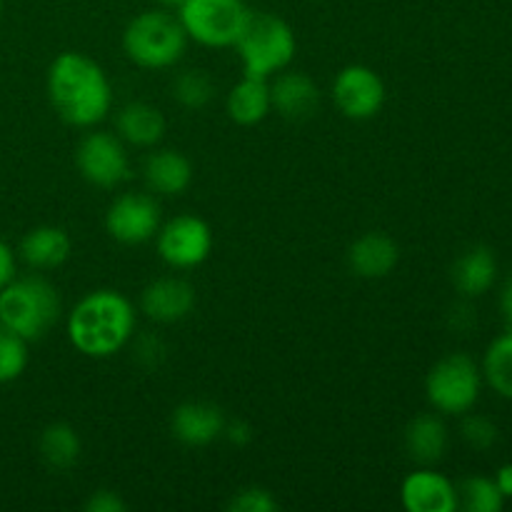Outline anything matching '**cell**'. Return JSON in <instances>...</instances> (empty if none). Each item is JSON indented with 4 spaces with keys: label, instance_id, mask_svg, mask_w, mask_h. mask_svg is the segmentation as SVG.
<instances>
[{
    "label": "cell",
    "instance_id": "6da1fadb",
    "mask_svg": "<svg viewBox=\"0 0 512 512\" xmlns=\"http://www.w3.org/2000/svg\"><path fill=\"white\" fill-rule=\"evenodd\" d=\"M45 90L55 115L73 128H95L113 110V85L103 65L78 50L50 63Z\"/></svg>",
    "mask_w": 512,
    "mask_h": 512
},
{
    "label": "cell",
    "instance_id": "7a4b0ae2",
    "mask_svg": "<svg viewBox=\"0 0 512 512\" xmlns=\"http://www.w3.org/2000/svg\"><path fill=\"white\" fill-rule=\"evenodd\" d=\"M138 328V313L130 298L110 288L83 295L68 313V340L85 358L103 360L128 348Z\"/></svg>",
    "mask_w": 512,
    "mask_h": 512
},
{
    "label": "cell",
    "instance_id": "3957f363",
    "mask_svg": "<svg viewBox=\"0 0 512 512\" xmlns=\"http://www.w3.org/2000/svg\"><path fill=\"white\" fill-rule=\"evenodd\" d=\"M63 315L58 288L43 275H15L0 290V328L20 335L23 340L45 338Z\"/></svg>",
    "mask_w": 512,
    "mask_h": 512
},
{
    "label": "cell",
    "instance_id": "277c9868",
    "mask_svg": "<svg viewBox=\"0 0 512 512\" xmlns=\"http://www.w3.org/2000/svg\"><path fill=\"white\" fill-rule=\"evenodd\" d=\"M190 38L175 10L150 8L135 15L123 30V50L143 70H165L180 63Z\"/></svg>",
    "mask_w": 512,
    "mask_h": 512
},
{
    "label": "cell",
    "instance_id": "5b68a950",
    "mask_svg": "<svg viewBox=\"0 0 512 512\" xmlns=\"http://www.w3.org/2000/svg\"><path fill=\"white\" fill-rule=\"evenodd\" d=\"M243 63V75L270 80L290 68L298 53V38L288 20L275 13H250L233 45Z\"/></svg>",
    "mask_w": 512,
    "mask_h": 512
},
{
    "label": "cell",
    "instance_id": "8992f818",
    "mask_svg": "<svg viewBox=\"0 0 512 512\" xmlns=\"http://www.w3.org/2000/svg\"><path fill=\"white\" fill-rule=\"evenodd\" d=\"M483 390V370L468 353H450L440 358L425 378V398L440 415L460 418L475 408Z\"/></svg>",
    "mask_w": 512,
    "mask_h": 512
},
{
    "label": "cell",
    "instance_id": "52a82bcc",
    "mask_svg": "<svg viewBox=\"0 0 512 512\" xmlns=\"http://www.w3.org/2000/svg\"><path fill=\"white\" fill-rule=\"evenodd\" d=\"M250 13L248 0H185L178 18L195 43L205 48H233Z\"/></svg>",
    "mask_w": 512,
    "mask_h": 512
},
{
    "label": "cell",
    "instance_id": "ba28073f",
    "mask_svg": "<svg viewBox=\"0 0 512 512\" xmlns=\"http://www.w3.org/2000/svg\"><path fill=\"white\" fill-rule=\"evenodd\" d=\"M75 168L80 178L95 188H118L130 178L128 145L118 138V133L90 130L75 148Z\"/></svg>",
    "mask_w": 512,
    "mask_h": 512
},
{
    "label": "cell",
    "instance_id": "9c48e42d",
    "mask_svg": "<svg viewBox=\"0 0 512 512\" xmlns=\"http://www.w3.org/2000/svg\"><path fill=\"white\" fill-rule=\"evenodd\" d=\"M160 260L173 270H193L213 253V230L198 215H175L155 235Z\"/></svg>",
    "mask_w": 512,
    "mask_h": 512
},
{
    "label": "cell",
    "instance_id": "30bf717a",
    "mask_svg": "<svg viewBox=\"0 0 512 512\" xmlns=\"http://www.w3.org/2000/svg\"><path fill=\"white\" fill-rule=\"evenodd\" d=\"M163 215L160 203L150 193H123L110 203L105 213V230L120 245H143L155 240Z\"/></svg>",
    "mask_w": 512,
    "mask_h": 512
},
{
    "label": "cell",
    "instance_id": "8fae6325",
    "mask_svg": "<svg viewBox=\"0 0 512 512\" xmlns=\"http://www.w3.org/2000/svg\"><path fill=\"white\" fill-rule=\"evenodd\" d=\"M333 103L345 118L370 120L383 110L385 105V83L378 70L370 65H345L333 80Z\"/></svg>",
    "mask_w": 512,
    "mask_h": 512
},
{
    "label": "cell",
    "instance_id": "7c38bea8",
    "mask_svg": "<svg viewBox=\"0 0 512 512\" xmlns=\"http://www.w3.org/2000/svg\"><path fill=\"white\" fill-rule=\"evenodd\" d=\"M195 288L178 275H165L148 283L140 293V313L158 325H173L195 308Z\"/></svg>",
    "mask_w": 512,
    "mask_h": 512
},
{
    "label": "cell",
    "instance_id": "4fadbf2b",
    "mask_svg": "<svg viewBox=\"0 0 512 512\" xmlns=\"http://www.w3.org/2000/svg\"><path fill=\"white\" fill-rule=\"evenodd\" d=\"M225 423L228 418L220 405L208 400H188L170 415V433L185 448H208L223 438Z\"/></svg>",
    "mask_w": 512,
    "mask_h": 512
},
{
    "label": "cell",
    "instance_id": "5bb4252c",
    "mask_svg": "<svg viewBox=\"0 0 512 512\" xmlns=\"http://www.w3.org/2000/svg\"><path fill=\"white\" fill-rule=\"evenodd\" d=\"M400 503L408 512H455L458 510V485L448 475L420 465L400 485Z\"/></svg>",
    "mask_w": 512,
    "mask_h": 512
},
{
    "label": "cell",
    "instance_id": "9a60e30c",
    "mask_svg": "<svg viewBox=\"0 0 512 512\" xmlns=\"http://www.w3.org/2000/svg\"><path fill=\"white\" fill-rule=\"evenodd\" d=\"M270 103L273 113L290 123H303L310 120L320 108V88L308 73L300 70H280L270 78Z\"/></svg>",
    "mask_w": 512,
    "mask_h": 512
},
{
    "label": "cell",
    "instance_id": "2e32d148",
    "mask_svg": "<svg viewBox=\"0 0 512 512\" xmlns=\"http://www.w3.org/2000/svg\"><path fill=\"white\" fill-rule=\"evenodd\" d=\"M350 273L363 280L388 278L400 263V248L390 235L385 233H363L348 248Z\"/></svg>",
    "mask_w": 512,
    "mask_h": 512
},
{
    "label": "cell",
    "instance_id": "e0dca14e",
    "mask_svg": "<svg viewBox=\"0 0 512 512\" xmlns=\"http://www.w3.org/2000/svg\"><path fill=\"white\" fill-rule=\"evenodd\" d=\"M143 180L153 195H183L193 183V163L180 150L153 148L143 163Z\"/></svg>",
    "mask_w": 512,
    "mask_h": 512
},
{
    "label": "cell",
    "instance_id": "ac0fdd59",
    "mask_svg": "<svg viewBox=\"0 0 512 512\" xmlns=\"http://www.w3.org/2000/svg\"><path fill=\"white\" fill-rule=\"evenodd\" d=\"M450 445V430L440 413L415 415L403 430V448L418 465H435L445 458Z\"/></svg>",
    "mask_w": 512,
    "mask_h": 512
},
{
    "label": "cell",
    "instance_id": "d6986e66",
    "mask_svg": "<svg viewBox=\"0 0 512 512\" xmlns=\"http://www.w3.org/2000/svg\"><path fill=\"white\" fill-rule=\"evenodd\" d=\"M73 253V240L60 225H38L18 245V255L30 270H55Z\"/></svg>",
    "mask_w": 512,
    "mask_h": 512
},
{
    "label": "cell",
    "instance_id": "ffe728a7",
    "mask_svg": "<svg viewBox=\"0 0 512 512\" xmlns=\"http://www.w3.org/2000/svg\"><path fill=\"white\" fill-rule=\"evenodd\" d=\"M115 133L125 145L153 150L165 138V118L153 103L133 100V103H125L115 115Z\"/></svg>",
    "mask_w": 512,
    "mask_h": 512
},
{
    "label": "cell",
    "instance_id": "44dd1931",
    "mask_svg": "<svg viewBox=\"0 0 512 512\" xmlns=\"http://www.w3.org/2000/svg\"><path fill=\"white\" fill-rule=\"evenodd\" d=\"M450 278L463 298H480L498 280V258L488 245H473L455 260Z\"/></svg>",
    "mask_w": 512,
    "mask_h": 512
},
{
    "label": "cell",
    "instance_id": "7402d4cb",
    "mask_svg": "<svg viewBox=\"0 0 512 512\" xmlns=\"http://www.w3.org/2000/svg\"><path fill=\"white\" fill-rule=\"evenodd\" d=\"M225 110H228V118L233 120V123L243 125V128H253V125L263 123V120L273 113V103H270V80L243 75V78L230 88L228 98H225Z\"/></svg>",
    "mask_w": 512,
    "mask_h": 512
},
{
    "label": "cell",
    "instance_id": "603a6c76",
    "mask_svg": "<svg viewBox=\"0 0 512 512\" xmlns=\"http://www.w3.org/2000/svg\"><path fill=\"white\" fill-rule=\"evenodd\" d=\"M38 453L40 460L48 465L55 473H65V470L73 468L80 460V453H83V443H80L78 430L70 423H50L45 425L43 433L38 438Z\"/></svg>",
    "mask_w": 512,
    "mask_h": 512
},
{
    "label": "cell",
    "instance_id": "cb8c5ba5",
    "mask_svg": "<svg viewBox=\"0 0 512 512\" xmlns=\"http://www.w3.org/2000/svg\"><path fill=\"white\" fill-rule=\"evenodd\" d=\"M480 370H483L485 383L500 398L512 400V328L488 345Z\"/></svg>",
    "mask_w": 512,
    "mask_h": 512
},
{
    "label": "cell",
    "instance_id": "d4e9b609",
    "mask_svg": "<svg viewBox=\"0 0 512 512\" xmlns=\"http://www.w3.org/2000/svg\"><path fill=\"white\" fill-rule=\"evenodd\" d=\"M505 505L503 493L498 490L493 478L485 475H470L458 483V510L468 512H500Z\"/></svg>",
    "mask_w": 512,
    "mask_h": 512
},
{
    "label": "cell",
    "instance_id": "484cf974",
    "mask_svg": "<svg viewBox=\"0 0 512 512\" xmlns=\"http://www.w3.org/2000/svg\"><path fill=\"white\" fill-rule=\"evenodd\" d=\"M170 90H173V98L185 110H203L215 98V80L205 70L188 68L175 75L173 88Z\"/></svg>",
    "mask_w": 512,
    "mask_h": 512
},
{
    "label": "cell",
    "instance_id": "4316f807",
    "mask_svg": "<svg viewBox=\"0 0 512 512\" xmlns=\"http://www.w3.org/2000/svg\"><path fill=\"white\" fill-rule=\"evenodd\" d=\"M28 368V340L0 328V383H13Z\"/></svg>",
    "mask_w": 512,
    "mask_h": 512
},
{
    "label": "cell",
    "instance_id": "83f0119b",
    "mask_svg": "<svg viewBox=\"0 0 512 512\" xmlns=\"http://www.w3.org/2000/svg\"><path fill=\"white\" fill-rule=\"evenodd\" d=\"M463 423H460V438L468 448L478 450V453H485V450L493 448L500 438V430L488 415H478L473 410H468L465 415H460Z\"/></svg>",
    "mask_w": 512,
    "mask_h": 512
},
{
    "label": "cell",
    "instance_id": "f1b7e54d",
    "mask_svg": "<svg viewBox=\"0 0 512 512\" xmlns=\"http://www.w3.org/2000/svg\"><path fill=\"white\" fill-rule=\"evenodd\" d=\"M228 510L230 512H275L280 510V503L268 488L248 485V488H240L238 493L230 495Z\"/></svg>",
    "mask_w": 512,
    "mask_h": 512
},
{
    "label": "cell",
    "instance_id": "f546056e",
    "mask_svg": "<svg viewBox=\"0 0 512 512\" xmlns=\"http://www.w3.org/2000/svg\"><path fill=\"white\" fill-rule=\"evenodd\" d=\"M133 350H135V360L148 370L160 368V363H163L165 355H168V345H165L158 335H143V338L135 340Z\"/></svg>",
    "mask_w": 512,
    "mask_h": 512
},
{
    "label": "cell",
    "instance_id": "4dcf8cb0",
    "mask_svg": "<svg viewBox=\"0 0 512 512\" xmlns=\"http://www.w3.org/2000/svg\"><path fill=\"white\" fill-rule=\"evenodd\" d=\"M83 510L85 512H125L128 510V503H125V500L120 498V493H115V490L100 488L88 495V500L83 503Z\"/></svg>",
    "mask_w": 512,
    "mask_h": 512
},
{
    "label": "cell",
    "instance_id": "1f68e13d",
    "mask_svg": "<svg viewBox=\"0 0 512 512\" xmlns=\"http://www.w3.org/2000/svg\"><path fill=\"white\" fill-rule=\"evenodd\" d=\"M223 438L228 440L230 445H235V448H245V445L253 443V428H250L248 420H228L223 430Z\"/></svg>",
    "mask_w": 512,
    "mask_h": 512
},
{
    "label": "cell",
    "instance_id": "d6a6232c",
    "mask_svg": "<svg viewBox=\"0 0 512 512\" xmlns=\"http://www.w3.org/2000/svg\"><path fill=\"white\" fill-rule=\"evenodd\" d=\"M18 275V255L5 240H0V290Z\"/></svg>",
    "mask_w": 512,
    "mask_h": 512
},
{
    "label": "cell",
    "instance_id": "836d02e7",
    "mask_svg": "<svg viewBox=\"0 0 512 512\" xmlns=\"http://www.w3.org/2000/svg\"><path fill=\"white\" fill-rule=\"evenodd\" d=\"M493 480H495V485H498L500 493H503V498L512 500V463L500 465Z\"/></svg>",
    "mask_w": 512,
    "mask_h": 512
},
{
    "label": "cell",
    "instance_id": "e575fe53",
    "mask_svg": "<svg viewBox=\"0 0 512 512\" xmlns=\"http://www.w3.org/2000/svg\"><path fill=\"white\" fill-rule=\"evenodd\" d=\"M500 310H503V318L508 323V328H512V275L505 283L503 293H500Z\"/></svg>",
    "mask_w": 512,
    "mask_h": 512
},
{
    "label": "cell",
    "instance_id": "d590c367",
    "mask_svg": "<svg viewBox=\"0 0 512 512\" xmlns=\"http://www.w3.org/2000/svg\"><path fill=\"white\" fill-rule=\"evenodd\" d=\"M155 3H158V8H165V10H175V13H178V10H180V5H183L185 0H155Z\"/></svg>",
    "mask_w": 512,
    "mask_h": 512
},
{
    "label": "cell",
    "instance_id": "8d00e7d4",
    "mask_svg": "<svg viewBox=\"0 0 512 512\" xmlns=\"http://www.w3.org/2000/svg\"><path fill=\"white\" fill-rule=\"evenodd\" d=\"M3 3H5V0H0V13H3Z\"/></svg>",
    "mask_w": 512,
    "mask_h": 512
}]
</instances>
